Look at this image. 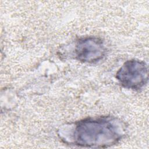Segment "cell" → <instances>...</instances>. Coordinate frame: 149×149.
<instances>
[{"label": "cell", "instance_id": "2", "mask_svg": "<svg viewBox=\"0 0 149 149\" xmlns=\"http://www.w3.org/2000/svg\"><path fill=\"white\" fill-rule=\"evenodd\" d=\"M116 79L121 86L125 88L140 90L147 83L148 66L142 61L128 60L117 71Z\"/></svg>", "mask_w": 149, "mask_h": 149}, {"label": "cell", "instance_id": "3", "mask_svg": "<svg viewBox=\"0 0 149 149\" xmlns=\"http://www.w3.org/2000/svg\"><path fill=\"white\" fill-rule=\"evenodd\" d=\"M107 48L103 40L97 37L79 38L74 44V58L79 61L92 63L98 62L105 56Z\"/></svg>", "mask_w": 149, "mask_h": 149}, {"label": "cell", "instance_id": "1", "mask_svg": "<svg viewBox=\"0 0 149 149\" xmlns=\"http://www.w3.org/2000/svg\"><path fill=\"white\" fill-rule=\"evenodd\" d=\"M69 135L62 137L74 145L101 148L118 143L125 136V123L113 116L89 117L70 126Z\"/></svg>", "mask_w": 149, "mask_h": 149}]
</instances>
